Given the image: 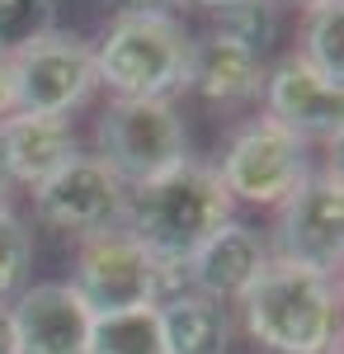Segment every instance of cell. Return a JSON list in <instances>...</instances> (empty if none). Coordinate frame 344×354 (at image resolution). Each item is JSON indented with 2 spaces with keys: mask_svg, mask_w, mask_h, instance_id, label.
Here are the masks:
<instances>
[{
  "mask_svg": "<svg viewBox=\"0 0 344 354\" xmlns=\"http://www.w3.org/2000/svg\"><path fill=\"white\" fill-rule=\"evenodd\" d=\"M10 113H19V100H15V71L0 57V118H10Z\"/></svg>",
  "mask_w": 344,
  "mask_h": 354,
  "instance_id": "7402d4cb",
  "label": "cell"
},
{
  "mask_svg": "<svg viewBox=\"0 0 344 354\" xmlns=\"http://www.w3.org/2000/svg\"><path fill=\"white\" fill-rule=\"evenodd\" d=\"M278 260L302 265L316 274H335L344 260V189L340 170L307 175V185L278 203V227H274Z\"/></svg>",
  "mask_w": 344,
  "mask_h": 354,
  "instance_id": "ba28073f",
  "label": "cell"
},
{
  "mask_svg": "<svg viewBox=\"0 0 344 354\" xmlns=\"http://www.w3.org/2000/svg\"><path fill=\"white\" fill-rule=\"evenodd\" d=\"M80 156L71 118H43V113H10L0 118V180L38 189L61 165Z\"/></svg>",
  "mask_w": 344,
  "mask_h": 354,
  "instance_id": "7c38bea8",
  "label": "cell"
},
{
  "mask_svg": "<svg viewBox=\"0 0 344 354\" xmlns=\"http://www.w3.org/2000/svg\"><path fill=\"white\" fill-rule=\"evenodd\" d=\"M269 265V250L260 241V232H250L245 222H222L208 241L198 245V255L184 265V283L193 293H203L212 302H240L245 288L260 279Z\"/></svg>",
  "mask_w": 344,
  "mask_h": 354,
  "instance_id": "4fadbf2b",
  "label": "cell"
},
{
  "mask_svg": "<svg viewBox=\"0 0 344 354\" xmlns=\"http://www.w3.org/2000/svg\"><path fill=\"white\" fill-rule=\"evenodd\" d=\"M222 33H231L236 43L265 57V48L278 33V0H245V5L222 10Z\"/></svg>",
  "mask_w": 344,
  "mask_h": 354,
  "instance_id": "d6986e66",
  "label": "cell"
},
{
  "mask_svg": "<svg viewBox=\"0 0 344 354\" xmlns=\"http://www.w3.org/2000/svg\"><path fill=\"white\" fill-rule=\"evenodd\" d=\"M222 222H231V194L222 185L217 165L198 161H184L137 185L123 208V227L146 245V255L175 270H184Z\"/></svg>",
  "mask_w": 344,
  "mask_h": 354,
  "instance_id": "6da1fadb",
  "label": "cell"
},
{
  "mask_svg": "<svg viewBox=\"0 0 344 354\" xmlns=\"http://www.w3.org/2000/svg\"><path fill=\"white\" fill-rule=\"evenodd\" d=\"M189 85L212 104H245L265 90V57L222 28L208 38H189Z\"/></svg>",
  "mask_w": 344,
  "mask_h": 354,
  "instance_id": "5bb4252c",
  "label": "cell"
},
{
  "mask_svg": "<svg viewBox=\"0 0 344 354\" xmlns=\"http://www.w3.org/2000/svg\"><path fill=\"white\" fill-rule=\"evenodd\" d=\"M10 71H15L19 113H43V118H71V109H80L90 100V90L99 85L95 48L61 28L28 43L24 53H15Z\"/></svg>",
  "mask_w": 344,
  "mask_h": 354,
  "instance_id": "52a82bcc",
  "label": "cell"
},
{
  "mask_svg": "<svg viewBox=\"0 0 344 354\" xmlns=\"http://www.w3.org/2000/svg\"><path fill=\"white\" fill-rule=\"evenodd\" d=\"M10 322L19 354H85L95 312L76 298L71 283H33L15 298Z\"/></svg>",
  "mask_w": 344,
  "mask_h": 354,
  "instance_id": "8fae6325",
  "label": "cell"
},
{
  "mask_svg": "<svg viewBox=\"0 0 344 354\" xmlns=\"http://www.w3.org/2000/svg\"><path fill=\"white\" fill-rule=\"evenodd\" d=\"M57 28V0H0V57L10 62Z\"/></svg>",
  "mask_w": 344,
  "mask_h": 354,
  "instance_id": "ac0fdd59",
  "label": "cell"
},
{
  "mask_svg": "<svg viewBox=\"0 0 344 354\" xmlns=\"http://www.w3.org/2000/svg\"><path fill=\"white\" fill-rule=\"evenodd\" d=\"M165 350L170 354H227L231 350V312L222 302L203 298L193 288H180L156 302Z\"/></svg>",
  "mask_w": 344,
  "mask_h": 354,
  "instance_id": "9a60e30c",
  "label": "cell"
},
{
  "mask_svg": "<svg viewBox=\"0 0 344 354\" xmlns=\"http://www.w3.org/2000/svg\"><path fill=\"white\" fill-rule=\"evenodd\" d=\"M198 5H208V10H217V15H222V10H231V5H245V0H198Z\"/></svg>",
  "mask_w": 344,
  "mask_h": 354,
  "instance_id": "d4e9b609",
  "label": "cell"
},
{
  "mask_svg": "<svg viewBox=\"0 0 344 354\" xmlns=\"http://www.w3.org/2000/svg\"><path fill=\"white\" fill-rule=\"evenodd\" d=\"M302 57L316 66L325 81H344V5L340 0H316L302 33Z\"/></svg>",
  "mask_w": 344,
  "mask_h": 354,
  "instance_id": "e0dca14e",
  "label": "cell"
},
{
  "mask_svg": "<svg viewBox=\"0 0 344 354\" xmlns=\"http://www.w3.org/2000/svg\"><path fill=\"white\" fill-rule=\"evenodd\" d=\"M71 288H76V298L95 317L133 312V307H156L165 298V265H156L146 255V245L118 222V227L80 236Z\"/></svg>",
  "mask_w": 344,
  "mask_h": 354,
  "instance_id": "5b68a950",
  "label": "cell"
},
{
  "mask_svg": "<svg viewBox=\"0 0 344 354\" xmlns=\"http://www.w3.org/2000/svg\"><path fill=\"white\" fill-rule=\"evenodd\" d=\"M217 175H222V185L231 194V203L245 198L255 208H278L307 185L312 165H307V147L297 137L283 133L278 123L260 118V123H250V128H240L231 137Z\"/></svg>",
  "mask_w": 344,
  "mask_h": 354,
  "instance_id": "8992f818",
  "label": "cell"
},
{
  "mask_svg": "<svg viewBox=\"0 0 344 354\" xmlns=\"http://www.w3.org/2000/svg\"><path fill=\"white\" fill-rule=\"evenodd\" d=\"M180 0H108V10L118 19H137V15H170Z\"/></svg>",
  "mask_w": 344,
  "mask_h": 354,
  "instance_id": "44dd1931",
  "label": "cell"
},
{
  "mask_svg": "<svg viewBox=\"0 0 344 354\" xmlns=\"http://www.w3.org/2000/svg\"><path fill=\"white\" fill-rule=\"evenodd\" d=\"M5 218H15V203H10V185L0 180V222Z\"/></svg>",
  "mask_w": 344,
  "mask_h": 354,
  "instance_id": "cb8c5ba5",
  "label": "cell"
},
{
  "mask_svg": "<svg viewBox=\"0 0 344 354\" xmlns=\"http://www.w3.org/2000/svg\"><path fill=\"white\" fill-rule=\"evenodd\" d=\"M28 260H33V236H28V227L19 218H5L0 222V302L24 293Z\"/></svg>",
  "mask_w": 344,
  "mask_h": 354,
  "instance_id": "ffe728a7",
  "label": "cell"
},
{
  "mask_svg": "<svg viewBox=\"0 0 344 354\" xmlns=\"http://www.w3.org/2000/svg\"><path fill=\"white\" fill-rule=\"evenodd\" d=\"M95 76L118 100H170L189 90V38L175 15L113 19L95 48Z\"/></svg>",
  "mask_w": 344,
  "mask_h": 354,
  "instance_id": "3957f363",
  "label": "cell"
},
{
  "mask_svg": "<svg viewBox=\"0 0 344 354\" xmlns=\"http://www.w3.org/2000/svg\"><path fill=\"white\" fill-rule=\"evenodd\" d=\"M297 5H307V10H312V5H316V0H297Z\"/></svg>",
  "mask_w": 344,
  "mask_h": 354,
  "instance_id": "484cf974",
  "label": "cell"
},
{
  "mask_svg": "<svg viewBox=\"0 0 344 354\" xmlns=\"http://www.w3.org/2000/svg\"><path fill=\"white\" fill-rule=\"evenodd\" d=\"M0 354H19V345H15V322H10V302H0Z\"/></svg>",
  "mask_w": 344,
  "mask_h": 354,
  "instance_id": "603a6c76",
  "label": "cell"
},
{
  "mask_svg": "<svg viewBox=\"0 0 344 354\" xmlns=\"http://www.w3.org/2000/svg\"><path fill=\"white\" fill-rule=\"evenodd\" d=\"M265 104L269 123L292 133L302 147L307 142H340L344 128V90L325 81L302 53H288L274 71H265Z\"/></svg>",
  "mask_w": 344,
  "mask_h": 354,
  "instance_id": "30bf717a",
  "label": "cell"
},
{
  "mask_svg": "<svg viewBox=\"0 0 344 354\" xmlns=\"http://www.w3.org/2000/svg\"><path fill=\"white\" fill-rule=\"evenodd\" d=\"M85 354H170L165 330H160V312L156 307H133V312L95 317Z\"/></svg>",
  "mask_w": 344,
  "mask_h": 354,
  "instance_id": "2e32d148",
  "label": "cell"
},
{
  "mask_svg": "<svg viewBox=\"0 0 344 354\" xmlns=\"http://www.w3.org/2000/svg\"><path fill=\"white\" fill-rule=\"evenodd\" d=\"M95 142H99L95 156L123 180V189H137L189 161L184 118L170 100H113L99 113Z\"/></svg>",
  "mask_w": 344,
  "mask_h": 354,
  "instance_id": "277c9868",
  "label": "cell"
},
{
  "mask_svg": "<svg viewBox=\"0 0 344 354\" xmlns=\"http://www.w3.org/2000/svg\"><path fill=\"white\" fill-rule=\"evenodd\" d=\"M335 279L288 260H269L240 298V322L265 354H325L335 345Z\"/></svg>",
  "mask_w": 344,
  "mask_h": 354,
  "instance_id": "7a4b0ae2",
  "label": "cell"
},
{
  "mask_svg": "<svg viewBox=\"0 0 344 354\" xmlns=\"http://www.w3.org/2000/svg\"><path fill=\"white\" fill-rule=\"evenodd\" d=\"M123 208H128V189L99 156H76L71 165H61L48 185L33 189L38 222L52 227V232H71V236L118 227Z\"/></svg>",
  "mask_w": 344,
  "mask_h": 354,
  "instance_id": "9c48e42d",
  "label": "cell"
}]
</instances>
